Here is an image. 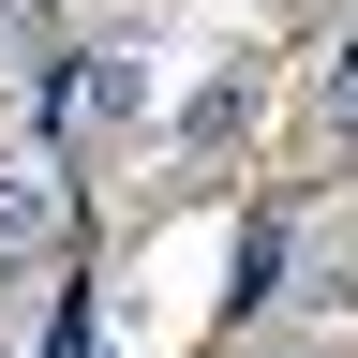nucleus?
Listing matches in <instances>:
<instances>
[{"label": "nucleus", "instance_id": "f257e3e1", "mask_svg": "<svg viewBox=\"0 0 358 358\" xmlns=\"http://www.w3.org/2000/svg\"><path fill=\"white\" fill-rule=\"evenodd\" d=\"M45 134H60V150H134V134H150V60H134V45H60Z\"/></svg>", "mask_w": 358, "mask_h": 358}, {"label": "nucleus", "instance_id": "f03ea898", "mask_svg": "<svg viewBox=\"0 0 358 358\" xmlns=\"http://www.w3.org/2000/svg\"><path fill=\"white\" fill-rule=\"evenodd\" d=\"M0 239H60V164L0 150Z\"/></svg>", "mask_w": 358, "mask_h": 358}, {"label": "nucleus", "instance_id": "7ed1b4c3", "mask_svg": "<svg viewBox=\"0 0 358 358\" xmlns=\"http://www.w3.org/2000/svg\"><path fill=\"white\" fill-rule=\"evenodd\" d=\"M313 120H329L343 150H358V15H343L329 45H313Z\"/></svg>", "mask_w": 358, "mask_h": 358}, {"label": "nucleus", "instance_id": "20e7f679", "mask_svg": "<svg viewBox=\"0 0 358 358\" xmlns=\"http://www.w3.org/2000/svg\"><path fill=\"white\" fill-rule=\"evenodd\" d=\"M239 120H254V60L224 75V90H194V120H179V134H194V150H239Z\"/></svg>", "mask_w": 358, "mask_h": 358}, {"label": "nucleus", "instance_id": "39448f33", "mask_svg": "<svg viewBox=\"0 0 358 358\" xmlns=\"http://www.w3.org/2000/svg\"><path fill=\"white\" fill-rule=\"evenodd\" d=\"M239 358H329V343H239Z\"/></svg>", "mask_w": 358, "mask_h": 358}, {"label": "nucleus", "instance_id": "423d86ee", "mask_svg": "<svg viewBox=\"0 0 358 358\" xmlns=\"http://www.w3.org/2000/svg\"><path fill=\"white\" fill-rule=\"evenodd\" d=\"M0 358H15V329H0Z\"/></svg>", "mask_w": 358, "mask_h": 358}]
</instances>
